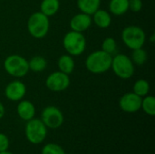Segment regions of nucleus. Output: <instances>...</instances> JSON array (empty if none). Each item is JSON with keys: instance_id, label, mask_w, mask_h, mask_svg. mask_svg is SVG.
Masks as SVG:
<instances>
[{"instance_id": "f257e3e1", "label": "nucleus", "mask_w": 155, "mask_h": 154, "mask_svg": "<svg viewBox=\"0 0 155 154\" xmlns=\"http://www.w3.org/2000/svg\"><path fill=\"white\" fill-rule=\"evenodd\" d=\"M113 56L103 50L92 52L85 59V67L93 74H102L111 69Z\"/></svg>"}, {"instance_id": "f03ea898", "label": "nucleus", "mask_w": 155, "mask_h": 154, "mask_svg": "<svg viewBox=\"0 0 155 154\" xmlns=\"http://www.w3.org/2000/svg\"><path fill=\"white\" fill-rule=\"evenodd\" d=\"M50 28L49 17L40 11L33 13L27 20V30L30 35L35 39L46 36Z\"/></svg>"}, {"instance_id": "7ed1b4c3", "label": "nucleus", "mask_w": 155, "mask_h": 154, "mask_svg": "<svg viewBox=\"0 0 155 154\" xmlns=\"http://www.w3.org/2000/svg\"><path fill=\"white\" fill-rule=\"evenodd\" d=\"M63 46L68 54L79 56L86 49V39L83 33L71 30L64 34L63 38Z\"/></svg>"}, {"instance_id": "20e7f679", "label": "nucleus", "mask_w": 155, "mask_h": 154, "mask_svg": "<svg viewBox=\"0 0 155 154\" xmlns=\"http://www.w3.org/2000/svg\"><path fill=\"white\" fill-rule=\"evenodd\" d=\"M123 43L131 50L143 47L146 42V34L144 30L137 25H128L122 31Z\"/></svg>"}, {"instance_id": "39448f33", "label": "nucleus", "mask_w": 155, "mask_h": 154, "mask_svg": "<svg viewBox=\"0 0 155 154\" xmlns=\"http://www.w3.org/2000/svg\"><path fill=\"white\" fill-rule=\"evenodd\" d=\"M25 135L26 140L35 145L41 144L47 136V128L41 119L33 118L26 122L25 127Z\"/></svg>"}, {"instance_id": "423d86ee", "label": "nucleus", "mask_w": 155, "mask_h": 154, "mask_svg": "<svg viewBox=\"0 0 155 154\" xmlns=\"http://www.w3.org/2000/svg\"><path fill=\"white\" fill-rule=\"evenodd\" d=\"M111 69L117 77L124 80L130 79L135 70L131 57L124 54H116L113 56Z\"/></svg>"}, {"instance_id": "0eeeda50", "label": "nucleus", "mask_w": 155, "mask_h": 154, "mask_svg": "<svg viewBox=\"0 0 155 154\" xmlns=\"http://www.w3.org/2000/svg\"><path fill=\"white\" fill-rule=\"evenodd\" d=\"M5 71L11 76L22 78L29 72L28 61L19 54L8 55L4 61Z\"/></svg>"}, {"instance_id": "6e6552de", "label": "nucleus", "mask_w": 155, "mask_h": 154, "mask_svg": "<svg viewBox=\"0 0 155 154\" xmlns=\"http://www.w3.org/2000/svg\"><path fill=\"white\" fill-rule=\"evenodd\" d=\"M41 121L44 123L47 129L55 130L63 125L64 117L59 108L50 105L43 109L41 113Z\"/></svg>"}, {"instance_id": "1a4fd4ad", "label": "nucleus", "mask_w": 155, "mask_h": 154, "mask_svg": "<svg viewBox=\"0 0 155 154\" xmlns=\"http://www.w3.org/2000/svg\"><path fill=\"white\" fill-rule=\"evenodd\" d=\"M70 77L68 74L60 71L50 74L45 80V86L52 92H63L65 91L70 85Z\"/></svg>"}, {"instance_id": "9d476101", "label": "nucleus", "mask_w": 155, "mask_h": 154, "mask_svg": "<svg viewBox=\"0 0 155 154\" xmlns=\"http://www.w3.org/2000/svg\"><path fill=\"white\" fill-rule=\"evenodd\" d=\"M142 97L138 96L134 93H124L119 100V106L122 111L128 113H134L141 110Z\"/></svg>"}, {"instance_id": "9b49d317", "label": "nucleus", "mask_w": 155, "mask_h": 154, "mask_svg": "<svg viewBox=\"0 0 155 154\" xmlns=\"http://www.w3.org/2000/svg\"><path fill=\"white\" fill-rule=\"evenodd\" d=\"M26 93L25 84L19 80L10 82L5 88V95L7 100L12 102H19L24 99Z\"/></svg>"}, {"instance_id": "f8f14e48", "label": "nucleus", "mask_w": 155, "mask_h": 154, "mask_svg": "<svg viewBox=\"0 0 155 154\" xmlns=\"http://www.w3.org/2000/svg\"><path fill=\"white\" fill-rule=\"evenodd\" d=\"M92 16L84 14V13H78L74 15L70 20V28L73 31L84 33L92 25Z\"/></svg>"}, {"instance_id": "ddd939ff", "label": "nucleus", "mask_w": 155, "mask_h": 154, "mask_svg": "<svg viewBox=\"0 0 155 154\" xmlns=\"http://www.w3.org/2000/svg\"><path fill=\"white\" fill-rule=\"evenodd\" d=\"M16 113L18 117L23 121H29L33 118H35V107L34 103L28 100H21L19 101L17 107H16Z\"/></svg>"}, {"instance_id": "4468645a", "label": "nucleus", "mask_w": 155, "mask_h": 154, "mask_svg": "<svg viewBox=\"0 0 155 154\" xmlns=\"http://www.w3.org/2000/svg\"><path fill=\"white\" fill-rule=\"evenodd\" d=\"M92 15H93L92 21L99 28H103V29L108 28L112 24V15H111L110 12H108L106 10L99 8Z\"/></svg>"}, {"instance_id": "2eb2a0df", "label": "nucleus", "mask_w": 155, "mask_h": 154, "mask_svg": "<svg viewBox=\"0 0 155 154\" xmlns=\"http://www.w3.org/2000/svg\"><path fill=\"white\" fill-rule=\"evenodd\" d=\"M57 67L58 71L68 75L71 74L75 68V63L73 56L68 54L61 55L57 60Z\"/></svg>"}, {"instance_id": "dca6fc26", "label": "nucleus", "mask_w": 155, "mask_h": 154, "mask_svg": "<svg viewBox=\"0 0 155 154\" xmlns=\"http://www.w3.org/2000/svg\"><path fill=\"white\" fill-rule=\"evenodd\" d=\"M110 14L120 16L129 11V0H110L109 2Z\"/></svg>"}, {"instance_id": "f3484780", "label": "nucleus", "mask_w": 155, "mask_h": 154, "mask_svg": "<svg viewBox=\"0 0 155 154\" xmlns=\"http://www.w3.org/2000/svg\"><path fill=\"white\" fill-rule=\"evenodd\" d=\"M101 0H77V6L80 12L92 15L100 8Z\"/></svg>"}, {"instance_id": "a211bd4d", "label": "nucleus", "mask_w": 155, "mask_h": 154, "mask_svg": "<svg viewBox=\"0 0 155 154\" xmlns=\"http://www.w3.org/2000/svg\"><path fill=\"white\" fill-rule=\"evenodd\" d=\"M60 8L59 0H42L40 4V12L45 15L51 17L54 15Z\"/></svg>"}, {"instance_id": "6ab92c4d", "label": "nucleus", "mask_w": 155, "mask_h": 154, "mask_svg": "<svg viewBox=\"0 0 155 154\" xmlns=\"http://www.w3.org/2000/svg\"><path fill=\"white\" fill-rule=\"evenodd\" d=\"M28 66H29V71H32L34 73H41L46 68L47 62L45 57L36 55L32 57L28 61Z\"/></svg>"}, {"instance_id": "aec40b11", "label": "nucleus", "mask_w": 155, "mask_h": 154, "mask_svg": "<svg viewBox=\"0 0 155 154\" xmlns=\"http://www.w3.org/2000/svg\"><path fill=\"white\" fill-rule=\"evenodd\" d=\"M150 92V84L145 79L137 80L133 86V93L137 94L140 97H144L149 94Z\"/></svg>"}, {"instance_id": "412c9836", "label": "nucleus", "mask_w": 155, "mask_h": 154, "mask_svg": "<svg viewBox=\"0 0 155 154\" xmlns=\"http://www.w3.org/2000/svg\"><path fill=\"white\" fill-rule=\"evenodd\" d=\"M141 109L149 116L155 115V98L153 95H146L142 98Z\"/></svg>"}, {"instance_id": "4be33fe9", "label": "nucleus", "mask_w": 155, "mask_h": 154, "mask_svg": "<svg viewBox=\"0 0 155 154\" xmlns=\"http://www.w3.org/2000/svg\"><path fill=\"white\" fill-rule=\"evenodd\" d=\"M147 57H148V55H147L146 50L143 49V47H141V48L133 50L131 59L134 64L141 66L145 64V62L147 61Z\"/></svg>"}, {"instance_id": "5701e85b", "label": "nucleus", "mask_w": 155, "mask_h": 154, "mask_svg": "<svg viewBox=\"0 0 155 154\" xmlns=\"http://www.w3.org/2000/svg\"><path fill=\"white\" fill-rule=\"evenodd\" d=\"M104 52L114 56L117 54V43L113 37H106L102 43V49Z\"/></svg>"}, {"instance_id": "b1692460", "label": "nucleus", "mask_w": 155, "mask_h": 154, "mask_svg": "<svg viewBox=\"0 0 155 154\" xmlns=\"http://www.w3.org/2000/svg\"><path fill=\"white\" fill-rule=\"evenodd\" d=\"M41 154H66L64 150L63 149V147H61L59 144L57 143H46L45 145H44V147L42 148Z\"/></svg>"}, {"instance_id": "393cba45", "label": "nucleus", "mask_w": 155, "mask_h": 154, "mask_svg": "<svg viewBox=\"0 0 155 154\" xmlns=\"http://www.w3.org/2000/svg\"><path fill=\"white\" fill-rule=\"evenodd\" d=\"M10 146V141L7 135L3 133H0V152L8 151Z\"/></svg>"}, {"instance_id": "a878e982", "label": "nucleus", "mask_w": 155, "mask_h": 154, "mask_svg": "<svg viewBox=\"0 0 155 154\" xmlns=\"http://www.w3.org/2000/svg\"><path fill=\"white\" fill-rule=\"evenodd\" d=\"M143 8V1L142 0H129V10L132 12L137 13L140 12Z\"/></svg>"}, {"instance_id": "bb28decb", "label": "nucleus", "mask_w": 155, "mask_h": 154, "mask_svg": "<svg viewBox=\"0 0 155 154\" xmlns=\"http://www.w3.org/2000/svg\"><path fill=\"white\" fill-rule=\"evenodd\" d=\"M5 106H4V104L0 102V120L5 116Z\"/></svg>"}, {"instance_id": "cd10ccee", "label": "nucleus", "mask_w": 155, "mask_h": 154, "mask_svg": "<svg viewBox=\"0 0 155 154\" xmlns=\"http://www.w3.org/2000/svg\"><path fill=\"white\" fill-rule=\"evenodd\" d=\"M154 34H152V35H151V37H150V40H151V42H152V43H153V42H154Z\"/></svg>"}, {"instance_id": "c85d7f7f", "label": "nucleus", "mask_w": 155, "mask_h": 154, "mask_svg": "<svg viewBox=\"0 0 155 154\" xmlns=\"http://www.w3.org/2000/svg\"><path fill=\"white\" fill-rule=\"evenodd\" d=\"M0 154H14V153H12V152H8V151H5V152H0Z\"/></svg>"}]
</instances>
